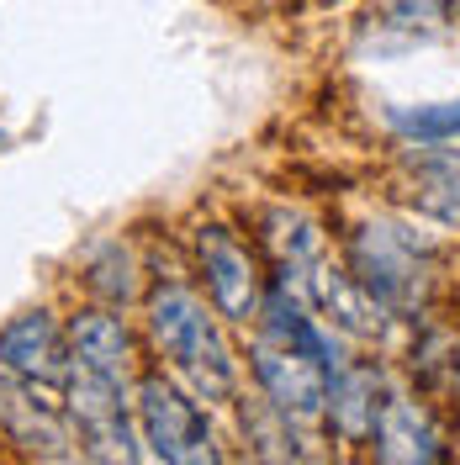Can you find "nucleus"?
I'll use <instances>...</instances> for the list:
<instances>
[{"mask_svg":"<svg viewBox=\"0 0 460 465\" xmlns=\"http://www.w3.org/2000/svg\"><path fill=\"white\" fill-rule=\"evenodd\" d=\"M196 254H202V270H206V291H212V302L223 307V318L233 322H249L259 318V270L249 260V249L233 238L223 223H206L196 232Z\"/></svg>","mask_w":460,"mask_h":465,"instance_id":"nucleus-6","label":"nucleus"},{"mask_svg":"<svg viewBox=\"0 0 460 465\" xmlns=\"http://www.w3.org/2000/svg\"><path fill=\"white\" fill-rule=\"evenodd\" d=\"M375 444H381L386 460H439V455H445V450H439V434L424 423V412L413 402H403V397H392V402L381 407V418H375Z\"/></svg>","mask_w":460,"mask_h":465,"instance_id":"nucleus-11","label":"nucleus"},{"mask_svg":"<svg viewBox=\"0 0 460 465\" xmlns=\"http://www.w3.org/2000/svg\"><path fill=\"white\" fill-rule=\"evenodd\" d=\"M0 429H5L11 444H22L27 455H43V460H69L75 455V439L64 429V418L22 376L0 381Z\"/></svg>","mask_w":460,"mask_h":465,"instance_id":"nucleus-7","label":"nucleus"},{"mask_svg":"<svg viewBox=\"0 0 460 465\" xmlns=\"http://www.w3.org/2000/svg\"><path fill=\"white\" fill-rule=\"evenodd\" d=\"M138 429H144V444L154 460H170V465L217 460L212 429L196 412V402H185L170 381H159V376L138 381Z\"/></svg>","mask_w":460,"mask_h":465,"instance_id":"nucleus-3","label":"nucleus"},{"mask_svg":"<svg viewBox=\"0 0 460 465\" xmlns=\"http://www.w3.org/2000/svg\"><path fill=\"white\" fill-rule=\"evenodd\" d=\"M270 243H275V254H281L286 286L296 291V296H307L317 312H328L334 322H345L349 333H360V339H371L375 328H381L371 296H360V291L328 264L323 232H317L302 212H270Z\"/></svg>","mask_w":460,"mask_h":465,"instance_id":"nucleus-1","label":"nucleus"},{"mask_svg":"<svg viewBox=\"0 0 460 465\" xmlns=\"http://www.w3.org/2000/svg\"><path fill=\"white\" fill-rule=\"evenodd\" d=\"M0 365L22 381H69V354H64V333L48 312H27V318L0 328Z\"/></svg>","mask_w":460,"mask_h":465,"instance_id":"nucleus-9","label":"nucleus"},{"mask_svg":"<svg viewBox=\"0 0 460 465\" xmlns=\"http://www.w3.org/2000/svg\"><path fill=\"white\" fill-rule=\"evenodd\" d=\"M392 122L403 133H413V138H450V133H460V101H450V106H418V112H392Z\"/></svg>","mask_w":460,"mask_h":465,"instance_id":"nucleus-14","label":"nucleus"},{"mask_svg":"<svg viewBox=\"0 0 460 465\" xmlns=\"http://www.w3.org/2000/svg\"><path fill=\"white\" fill-rule=\"evenodd\" d=\"M328 402H334V429L345 439L375 434V418H381V412H375V376L371 371H339Z\"/></svg>","mask_w":460,"mask_h":465,"instance_id":"nucleus-12","label":"nucleus"},{"mask_svg":"<svg viewBox=\"0 0 460 465\" xmlns=\"http://www.w3.org/2000/svg\"><path fill=\"white\" fill-rule=\"evenodd\" d=\"M69 349H75V365L101 371L112 381H127L133 371V333L112 312H80L69 322Z\"/></svg>","mask_w":460,"mask_h":465,"instance_id":"nucleus-10","label":"nucleus"},{"mask_svg":"<svg viewBox=\"0 0 460 465\" xmlns=\"http://www.w3.org/2000/svg\"><path fill=\"white\" fill-rule=\"evenodd\" d=\"M249 360H255V376L281 418H317L328 407V365L317 354L291 349L281 339H259Z\"/></svg>","mask_w":460,"mask_h":465,"instance_id":"nucleus-4","label":"nucleus"},{"mask_svg":"<svg viewBox=\"0 0 460 465\" xmlns=\"http://www.w3.org/2000/svg\"><path fill=\"white\" fill-rule=\"evenodd\" d=\"M69 418L80 423L90 455H101V460H133L138 455V444L127 434V412H122V381L75 365L69 371Z\"/></svg>","mask_w":460,"mask_h":465,"instance_id":"nucleus-5","label":"nucleus"},{"mask_svg":"<svg viewBox=\"0 0 460 465\" xmlns=\"http://www.w3.org/2000/svg\"><path fill=\"white\" fill-rule=\"evenodd\" d=\"M148 333L202 397H217V402L233 397V354L217 322L206 318V307L185 286H159L148 296Z\"/></svg>","mask_w":460,"mask_h":465,"instance_id":"nucleus-2","label":"nucleus"},{"mask_svg":"<svg viewBox=\"0 0 460 465\" xmlns=\"http://www.w3.org/2000/svg\"><path fill=\"white\" fill-rule=\"evenodd\" d=\"M418 206L445 217V223H460V153H434L418 164Z\"/></svg>","mask_w":460,"mask_h":465,"instance_id":"nucleus-13","label":"nucleus"},{"mask_svg":"<svg viewBox=\"0 0 460 465\" xmlns=\"http://www.w3.org/2000/svg\"><path fill=\"white\" fill-rule=\"evenodd\" d=\"M355 264L365 275V286L386 302V307H413L424 296V270L407 254V243L392 228H365L355 238Z\"/></svg>","mask_w":460,"mask_h":465,"instance_id":"nucleus-8","label":"nucleus"},{"mask_svg":"<svg viewBox=\"0 0 460 465\" xmlns=\"http://www.w3.org/2000/svg\"><path fill=\"white\" fill-rule=\"evenodd\" d=\"M450 5H460V0H392V16L403 27H418V22H439Z\"/></svg>","mask_w":460,"mask_h":465,"instance_id":"nucleus-15","label":"nucleus"}]
</instances>
